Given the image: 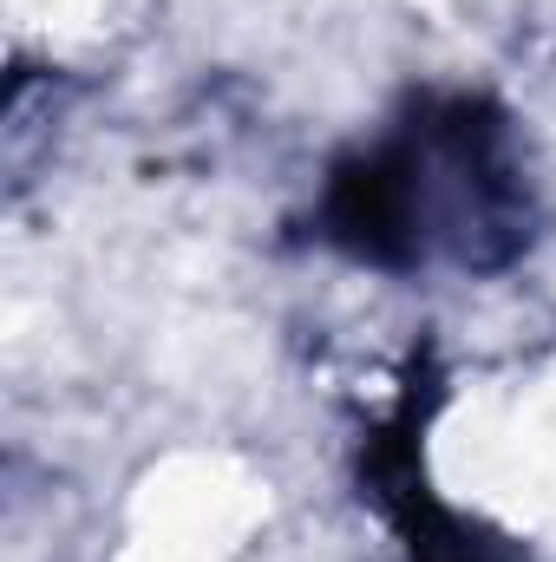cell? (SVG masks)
<instances>
[{"mask_svg":"<svg viewBox=\"0 0 556 562\" xmlns=\"http://www.w3.org/2000/svg\"><path fill=\"white\" fill-rule=\"evenodd\" d=\"M308 229L380 276H504L537 243V190L511 112L465 86L413 92L380 138L327 164Z\"/></svg>","mask_w":556,"mask_h":562,"instance_id":"6da1fadb","label":"cell"},{"mask_svg":"<svg viewBox=\"0 0 556 562\" xmlns=\"http://www.w3.org/2000/svg\"><path fill=\"white\" fill-rule=\"evenodd\" d=\"M432 380H407L400 406L367 431L360 445V491L374 497V510L387 517L400 562H531L504 530H491L485 517H465L452 510L432 477H425V451H419V431H425V406H432Z\"/></svg>","mask_w":556,"mask_h":562,"instance_id":"7a4b0ae2","label":"cell"}]
</instances>
